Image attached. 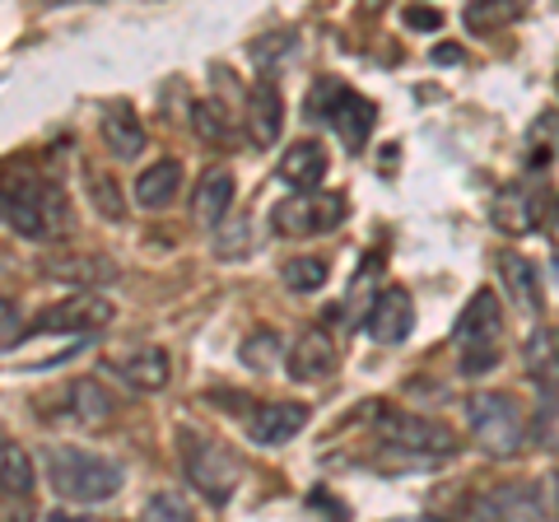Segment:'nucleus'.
<instances>
[{
	"label": "nucleus",
	"mask_w": 559,
	"mask_h": 522,
	"mask_svg": "<svg viewBox=\"0 0 559 522\" xmlns=\"http://www.w3.org/2000/svg\"><path fill=\"white\" fill-rule=\"evenodd\" d=\"M0 220L28 242L70 234V201L61 182L43 178L33 164H5L0 168Z\"/></svg>",
	"instance_id": "f257e3e1"
},
{
	"label": "nucleus",
	"mask_w": 559,
	"mask_h": 522,
	"mask_svg": "<svg viewBox=\"0 0 559 522\" xmlns=\"http://www.w3.org/2000/svg\"><path fill=\"white\" fill-rule=\"evenodd\" d=\"M121 466L103 452H84V448H70V443H57L47 448V485L57 490V499L66 503H108L117 490H121Z\"/></svg>",
	"instance_id": "f03ea898"
},
{
	"label": "nucleus",
	"mask_w": 559,
	"mask_h": 522,
	"mask_svg": "<svg viewBox=\"0 0 559 522\" xmlns=\"http://www.w3.org/2000/svg\"><path fill=\"white\" fill-rule=\"evenodd\" d=\"M304 112H308V121H326V127L341 135V145L349 154H359L364 145H369V135L378 127V108H373V103L364 94H355V90H345L336 75H322L318 84H312Z\"/></svg>",
	"instance_id": "7ed1b4c3"
},
{
	"label": "nucleus",
	"mask_w": 559,
	"mask_h": 522,
	"mask_svg": "<svg viewBox=\"0 0 559 522\" xmlns=\"http://www.w3.org/2000/svg\"><path fill=\"white\" fill-rule=\"evenodd\" d=\"M452 341H457V359H462L466 378H480V373L495 369L499 355H503V304H499L495 289L471 294V304L462 308Z\"/></svg>",
	"instance_id": "20e7f679"
},
{
	"label": "nucleus",
	"mask_w": 559,
	"mask_h": 522,
	"mask_svg": "<svg viewBox=\"0 0 559 522\" xmlns=\"http://www.w3.org/2000/svg\"><path fill=\"white\" fill-rule=\"evenodd\" d=\"M466 429L489 458H518L527 443V415L509 392H471L466 396Z\"/></svg>",
	"instance_id": "39448f33"
},
{
	"label": "nucleus",
	"mask_w": 559,
	"mask_h": 522,
	"mask_svg": "<svg viewBox=\"0 0 559 522\" xmlns=\"http://www.w3.org/2000/svg\"><path fill=\"white\" fill-rule=\"evenodd\" d=\"M178 448H182V472H187V481L205 495V503L224 509V503L234 499V490L242 485V462H238V452H229L219 439H210V434H197V429H182V434H178Z\"/></svg>",
	"instance_id": "423d86ee"
},
{
	"label": "nucleus",
	"mask_w": 559,
	"mask_h": 522,
	"mask_svg": "<svg viewBox=\"0 0 559 522\" xmlns=\"http://www.w3.org/2000/svg\"><path fill=\"white\" fill-rule=\"evenodd\" d=\"M373 434L382 439V448L392 452H411V458H452L457 452V434L443 420H429V415H411V411H378L373 415Z\"/></svg>",
	"instance_id": "0eeeda50"
},
{
	"label": "nucleus",
	"mask_w": 559,
	"mask_h": 522,
	"mask_svg": "<svg viewBox=\"0 0 559 522\" xmlns=\"http://www.w3.org/2000/svg\"><path fill=\"white\" fill-rule=\"evenodd\" d=\"M546 513L540 485H489L462 499L457 522H546Z\"/></svg>",
	"instance_id": "6e6552de"
},
{
	"label": "nucleus",
	"mask_w": 559,
	"mask_h": 522,
	"mask_svg": "<svg viewBox=\"0 0 559 522\" xmlns=\"http://www.w3.org/2000/svg\"><path fill=\"white\" fill-rule=\"evenodd\" d=\"M345 211L349 205L341 191H294V197L275 201L271 224H275V234H285V238H312V234L341 229Z\"/></svg>",
	"instance_id": "1a4fd4ad"
},
{
	"label": "nucleus",
	"mask_w": 559,
	"mask_h": 522,
	"mask_svg": "<svg viewBox=\"0 0 559 522\" xmlns=\"http://www.w3.org/2000/svg\"><path fill=\"white\" fill-rule=\"evenodd\" d=\"M359 327H364V332H369V341H378V345H406L411 332H415V304H411V294L401 289V285L378 289L373 304H369V312L359 318Z\"/></svg>",
	"instance_id": "9d476101"
},
{
	"label": "nucleus",
	"mask_w": 559,
	"mask_h": 522,
	"mask_svg": "<svg viewBox=\"0 0 559 522\" xmlns=\"http://www.w3.org/2000/svg\"><path fill=\"white\" fill-rule=\"evenodd\" d=\"M108 373L121 378L131 392H164L173 382V359L164 345H127L108 355Z\"/></svg>",
	"instance_id": "9b49d317"
},
{
	"label": "nucleus",
	"mask_w": 559,
	"mask_h": 522,
	"mask_svg": "<svg viewBox=\"0 0 559 522\" xmlns=\"http://www.w3.org/2000/svg\"><path fill=\"white\" fill-rule=\"evenodd\" d=\"M112 312L117 308L103 299V294L84 289V294H75V299H66L57 308L38 312V318L28 322V332H94V327H108L112 322Z\"/></svg>",
	"instance_id": "f8f14e48"
},
{
	"label": "nucleus",
	"mask_w": 559,
	"mask_h": 522,
	"mask_svg": "<svg viewBox=\"0 0 559 522\" xmlns=\"http://www.w3.org/2000/svg\"><path fill=\"white\" fill-rule=\"evenodd\" d=\"M242 131L252 135L257 150H271L285 131V94H280L275 80H257L242 103Z\"/></svg>",
	"instance_id": "ddd939ff"
},
{
	"label": "nucleus",
	"mask_w": 559,
	"mask_h": 522,
	"mask_svg": "<svg viewBox=\"0 0 559 522\" xmlns=\"http://www.w3.org/2000/svg\"><path fill=\"white\" fill-rule=\"evenodd\" d=\"M336 364H341V351H336V341H331L326 332H304V336H294L289 341V351H285V373L294 382H326L331 373H336Z\"/></svg>",
	"instance_id": "4468645a"
},
{
	"label": "nucleus",
	"mask_w": 559,
	"mask_h": 522,
	"mask_svg": "<svg viewBox=\"0 0 559 522\" xmlns=\"http://www.w3.org/2000/svg\"><path fill=\"white\" fill-rule=\"evenodd\" d=\"M308 429V406L304 402H266L248 415V439L261 448H285Z\"/></svg>",
	"instance_id": "2eb2a0df"
},
{
	"label": "nucleus",
	"mask_w": 559,
	"mask_h": 522,
	"mask_svg": "<svg viewBox=\"0 0 559 522\" xmlns=\"http://www.w3.org/2000/svg\"><path fill=\"white\" fill-rule=\"evenodd\" d=\"M98 135H103V145H108L112 159H135L140 150H145V121L135 117L131 103H108L98 117Z\"/></svg>",
	"instance_id": "dca6fc26"
},
{
	"label": "nucleus",
	"mask_w": 559,
	"mask_h": 522,
	"mask_svg": "<svg viewBox=\"0 0 559 522\" xmlns=\"http://www.w3.org/2000/svg\"><path fill=\"white\" fill-rule=\"evenodd\" d=\"M499 281H503V294H509V304H513L518 312L536 318V312L546 308V294H540V271L532 266L527 257L503 252V257H499Z\"/></svg>",
	"instance_id": "f3484780"
},
{
	"label": "nucleus",
	"mask_w": 559,
	"mask_h": 522,
	"mask_svg": "<svg viewBox=\"0 0 559 522\" xmlns=\"http://www.w3.org/2000/svg\"><path fill=\"white\" fill-rule=\"evenodd\" d=\"M326 168H331V159H326L322 141H294L285 154H280V182L294 187V191H318Z\"/></svg>",
	"instance_id": "a211bd4d"
},
{
	"label": "nucleus",
	"mask_w": 559,
	"mask_h": 522,
	"mask_svg": "<svg viewBox=\"0 0 559 522\" xmlns=\"http://www.w3.org/2000/svg\"><path fill=\"white\" fill-rule=\"evenodd\" d=\"M229 205H234V173L229 168H210L205 178L197 182V197H191V215H197L201 229L215 234L224 215H229Z\"/></svg>",
	"instance_id": "6ab92c4d"
},
{
	"label": "nucleus",
	"mask_w": 559,
	"mask_h": 522,
	"mask_svg": "<svg viewBox=\"0 0 559 522\" xmlns=\"http://www.w3.org/2000/svg\"><path fill=\"white\" fill-rule=\"evenodd\" d=\"M178 191H182V164L178 159H159V164H150L135 178L131 197H135V205H145V211H168V205L178 201Z\"/></svg>",
	"instance_id": "aec40b11"
},
{
	"label": "nucleus",
	"mask_w": 559,
	"mask_h": 522,
	"mask_svg": "<svg viewBox=\"0 0 559 522\" xmlns=\"http://www.w3.org/2000/svg\"><path fill=\"white\" fill-rule=\"evenodd\" d=\"M489 215H495V224H499L503 234L522 238V234H532V229H536V220H540V201L532 197L527 187H503L499 197H495V205H489Z\"/></svg>",
	"instance_id": "412c9836"
},
{
	"label": "nucleus",
	"mask_w": 559,
	"mask_h": 522,
	"mask_svg": "<svg viewBox=\"0 0 559 522\" xmlns=\"http://www.w3.org/2000/svg\"><path fill=\"white\" fill-rule=\"evenodd\" d=\"M66 406H70V415L75 420H84V425H108L112 415H117V402H112V392L103 388L98 378H75L66 388Z\"/></svg>",
	"instance_id": "4be33fe9"
},
{
	"label": "nucleus",
	"mask_w": 559,
	"mask_h": 522,
	"mask_svg": "<svg viewBox=\"0 0 559 522\" xmlns=\"http://www.w3.org/2000/svg\"><path fill=\"white\" fill-rule=\"evenodd\" d=\"M33 481H38V472H33V452L20 439H5V434H0V490L10 499H28Z\"/></svg>",
	"instance_id": "5701e85b"
},
{
	"label": "nucleus",
	"mask_w": 559,
	"mask_h": 522,
	"mask_svg": "<svg viewBox=\"0 0 559 522\" xmlns=\"http://www.w3.org/2000/svg\"><path fill=\"white\" fill-rule=\"evenodd\" d=\"M51 281H75V285H108L117 281V271H112V261H103V257H61V261H51L47 266Z\"/></svg>",
	"instance_id": "b1692460"
},
{
	"label": "nucleus",
	"mask_w": 559,
	"mask_h": 522,
	"mask_svg": "<svg viewBox=\"0 0 559 522\" xmlns=\"http://www.w3.org/2000/svg\"><path fill=\"white\" fill-rule=\"evenodd\" d=\"M326 261L322 257H294L280 266V285H285L289 294H318L326 285Z\"/></svg>",
	"instance_id": "393cba45"
},
{
	"label": "nucleus",
	"mask_w": 559,
	"mask_h": 522,
	"mask_svg": "<svg viewBox=\"0 0 559 522\" xmlns=\"http://www.w3.org/2000/svg\"><path fill=\"white\" fill-rule=\"evenodd\" d=\"M135 522H197V513L187 509V499L178 490H159L145 503V509H140Z\"/></svg>",
	"instance_id": "a878e982"
},
{
	"label": "nucleus",
	"mask_w": 559,
	"mask_h": 522,
	"mask_svg": "<svg viewBox=\"0 0 559 522\" xmlns=\"http://www.w3.org/2000/svg\"><path fill=\"white\" fill-rule=\"evenodd\" d=\"M527 369H532L536 382L550 378V373H559V336H555V332H536V336L527 341Z\"/></svg>",
	"instance_id": "bb28decb"
},
{
	"label": "nucleus",
	"mask_w": 559,
	"mask_h": 522,
	"mask_svg": "<svg viewBox=\"0 0 559 522\" xmlns=\"http://www.w3.org/2000/svg\"><path fill=\"white\" fill-rule=\"evenodd\" d=\"M90 197H94V205H98V215H108V220H121V215H127L121 187L108 178V173H94V168H90Z\"/></svg>",
	"instance_id": "cd10ccee"
},
{
	"label": "nucleus",
	"mask_w": 559,
	"mask_h": 522,
	"mask_svg": "<svg viewBox=\"0 0 559 522\" xmlns=\"http://www.w3.org/2000/svg\"><path fill=\"white\" fill-rule=\"evenodd\" d=\"M197 131L205 135V141L224 145V141H229V135H234V121L224 117L219 103H197Z\"/></svg>",
	"instance_id": "c85d7f7f"
},
{
	"label": "nucleus",
	"mask_w": 559,
	"mask_h": 522,
	"mask_svg": "<svg viewBox=\"0 0 559 522\" xmlns=\"http://www.w3.org/2000/svg\"><path fill=\"white\" fill-rule=\"evenodd\" d=\"M518 10H503L499 0H476V5H466V28H476V33H489V28H499V24H509Z\"/></svg>",
	"instance_id": "c756f323"
},
{
	"label": "nucleus",
	"mask_w": 559,
	"mask_h": 522,
	"mask_svg": "<svg viewBox=\"0 0 559 522\" xmlns=\"http://www.w3.org/2000/svg\"><path fill=\"white\" fill-rule=\"evenodd\" d=\"M28 332L24 318H20V308H14L10 299H0V351H10L14 341H20Z\"/></svg>",
	"instance_id": "7c9ffc66"
},
{
	"label": "nucleus",
	"mask_w": 559,
	"mask_h": 522,
	"mask_svg": "<svg viewBox=\"0 0 559 522\" xmlns=\"http://www.w3.org/2000/svg\"><path fill=\"white\" fill-rule=\"evenodd\" d=\"M401 24H406V28H419V33H433V28H443V14H439V10L406 5V10H401Z\"/></svg>",
	"instance_id": "2f4dec72"
},
{
	"label": "nucleus",
	"mask_w": 559,
	"mask_h": 522,
	"mask_svg": "<svg viewBox=\"0 0 559 522\" xmlns=\"http://www.w3.org/2000/svg\"><path fill=\"white\" fill-rule=\"evenodd\" d=\"M266 351H280V341L271 332H261V336H252L248 351H242V359H248L252 369H266Z\"/></svg>",
	"instance_id": "473e14b6"
},
{
	"label": "nucleus",
	"mask_w": 559,
	"mask_h": 522,
	"mask_svg": "<svg viewBox=\"0 0 559 522\" xmlns=\"http://www.w3.org/2000/svg\"><path fill=\"white\" fill-rule=\"evenodd\" d=\"M51 522H80V518H57V513H51Z\"/></svg>",
	"instance_id": "72a5a7b5"
},
{
	"label": "nucleus",
	"mask_w": 559,
	"mask_h": 522,
	"mask_svg": "<svg viewBox=\"0 0 559 522\" xmlns=\"http://www.w3.org/2000/svg\"><path fill=\"white\" fill-rule=\"evenodd\" d=\"M555 229H559V201H555Z\"/></svg>",
	"instance_id": "f704fd0d"
},
{
	"label": "nucleus",
	"mask_w": 559,
	"mask_h": 522,
	"mask_svg": "<svg viewBox=\"0 0 559 522\" xmlns=\"http://www.w3.org/2000/svg\"><path fill=\"white\" fill-rule=\"evenodd\" d=\"M396 522H419V518H396Z\"/></svg>",
	"instance_id": "c9c22d12"
},
{
	"label": "nucleus",
	"mask_w": 559,
	"mask_h": 522,
	"mask_svg": "<svg viewBox=\"0 0 559 522\" xmlns=\"http://www.w3.org/2000/svg\"><path fill=\"white\" fill-rule=\"evenodd\" d=\"M0 495H5V490H0Z\"/></svg>",
	"instance_id": "e433bc0d"
}]
</instances>
